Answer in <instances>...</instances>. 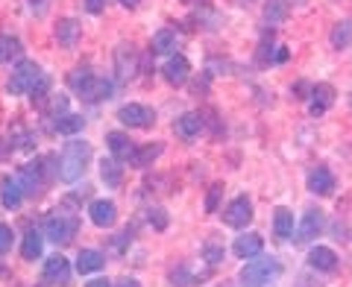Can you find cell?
Returning a JSON list of instances; mask_svg holds the SVG:
<instances>
[{
  "mask_svg": "<svg viewBox=\"0 0 352 287\" xmlns=\"http://www.w3.org/2000/svg\"><path fill=\"white\" fill-rule=\"evenodd\" d=\"M56 38H59V44H65V47H74L76 38H80V24H76L74 18L59 21V27H56Z\"/></svg>",
  "mask_w": 352,
  "mask_h": 287,
  "instance_id": "cell-21",
  "label": "cell"
},
{
  "mask_svg": "<svg viewBox=\"0 0 352 287\" xmlns=\"http://www.w3.org/2000/svg\"><path fill=\"white\" fill-rule=\"evenodd\" d=\"M173 129H176V135H179V138L191 141V138L200 135V129H203V117L197 115V112H188V115H182L179 120H176Z\"/></svg>",
  "mask_w": 352,
  "mask_h": 287,
  "instance_id": "cell-17",
  "label": "cell"
},
{
  "mask_svg": "<svg viewBox=\"0 0 352 287\" xmlns=\"http://www.w3.org/2000/svg\"><path fill=\"white\" fill-rule=\"evenodd\" d=\"M285 59H288V50H285V47H282V50L276 53V62H285Z\"/></svg>",
  "mask_w": 352,
  "mask_h": 287,
  "instance_id": "cell-41",
  "label": "cell"
},
{
  "mask_svg": "<svg viewBox=\"0 0 352 287\" xmlns=\"http://www.w3.org/2000/svg\"><path fill=\"white\" fill-rule=\"evenodd\" d=\"M332 44L340 47V50L349 47L352 44V21H340V24L332 30Z\"/></svg>",
  "mask_w": 352,
  "mask_h": 287,
  "instance_id": "cell-31",
  "label": "cell"
},
{
  "mask_svg": "<svg viewBox=\"0 0 352 287\" xmlns=\"http://www.w3.org/2000/svg\"><path fill=\"white\" fill-rule=\"evenodd\" d=\"M91 71H74L71 76H68V82H71V88H74V91H82V88H85V82L88 80H91Z\"/></svg>",
  "mask_w": 352,
  "mask_h": 287,
  "instance_id": "cell-33",
  "label": "cell"
},
{
  "mask_svg": "<svg viewBox=\"0 0 352 287\" xmlns=\"http://www.w3.org/2000/svg\"><path fill=\"white\" fill-rule=\"evenodd\" d=\"M9 249H12V229L0 223V255H3V252H9Z\"/></svg>",
  "mask_w": 352,
  "mask_h": 287,
  "instance_id": "cell-34",
  "label": "cell"
},
{
  "mask_svg": "<svg viewBox=\"0 0 352 287\" xmlns=\"http://www.w3.org/2000/svg\"><path fill=\"white\" fill-rule=\"evenodd\" d=\"M21 200H24V187H21L18 179H12V176H3L0 179V203H3V208H18Z\"/></svg>",
  "mask_w": 352,
  "mask_h": 287,
  "instance_id": "cell-10",
  "label": "cell"
},
{
  "mask_svg": "<svg viewBox=\"0 0 352 287\" xmlns=\"http://www.w3.org/2000/svg\"><path fill=\"white\" fill-rule=\"evenodd\" d=\"M279 273H282V264L276 258H258V261H250L247 267L241 270V282L247 287H264L276 279Z\"/></svg>",
  "mask_w": 352,
  "mask_h": 287,
  "instance_id": "cell-2",
  "label": "cell"
},
{
  "mask_svg": "<svg viewBox=\"0 0 352 287\" xmlns=\"http://www.w3.org/2000/svg\"><path fill=\"white\" fill-rule=\"evenodd\" d=\"M106 6V0H85V9H88V12H100V9Z\"/></svg>",
  "mask_w": 352,
  "mask_h": 287,
  "instance_id": "cell-38",
  "label": "cell"
},
{
  "mask_svg": "<svg viewBox=\"0 0 352 287\" xmlns=\"http://www.w3.org/2000/svg\"><path fill=\"white\" fill-rule=\"evenodd\" d=\"M320 229H323V214L320 211H308L302 217L300 229H296V244H305V240L317 238V235H320Z\"/></svg>",
  "mask_w": 352,
  "mask_h": 287,
  "instance_id": "cell-13",
  "label": "cell"
},
{
  "mask_svg": "<svg viewBox=\"0 0 352 287\" xmlns=\"http://www.w3.org/2000/svg\"><path fill=\"white\" fill-rule=\"evenodd\" d=\"M118 120H120L124 126H138V129H144V126H150L153 120H156V115H153L147 106L129 103V106H124V108L118 112Z\"/></svg>",
  "mask_w": 352,
  "mask_h": 287,
  "instance_id": "cell-6",
  "label": "cell"
},
{
  "mask_svg": "<svg viewBox=\"0 0 352 287\" xmlns=\"http://www.w3.org/2000/svg\"><path fill=\"white\" fill-rule=\"evenodd\" d=\"M118 287H141V284H138L135 279H120V282H118Z\"/></svg>",
  "mask_w": 352,
  "mask_h": 287,
  "instance_id": "cell-39",
  "label": "cell"
},
{
  "mask_svg": "<svg viewBox=\"0 0 352 287\" xmlns=\"http://www.w3.org/2000/svg\"><path fill=\"white\" fill-rule=\"evenodd\" d=\"M150 223L156 226L159 231L168 229V214H164V208H153V211H150Z\"/></svg>",
  "mask_w": 352,
  "mask_h": 287,
  "instance_id": "cell-35",
  "label": "cell"
},
{
  "mask_svg": "<svg viewBox=\"0 0 352 287\" xmlns=\"http://www.w3.org/2000/svg\"><path fill=\"white\" fill-rule=\"evenodd\" d=\"M120 3H124L126 9H132V6H138V3H141V0H120Z\"/></svg>",
  "mask_w": 352,
  "mask_h": 287,
  "instance_id": "cell-42",
  "label": "cell"
},
{
  "mask_svg": "<svg viewBox=\"0 0 352 287\" xmlns=\"http://www.w3.org/2000/svg\"><path fill=\"white\" fill-rule=\"evenodd\" d=\"M115 62H118V73L124 76V80H126V76L135 73V50L126 47V44H124V47H118Z\"/></svg>",
  "mask_w": 352,
  "mask_h": 287,
  "instance_id": "cell-23",
  "label": "cell"
},
{
  "mask_svg": "<svg viewBox=\"0 0 352 287\" xmlns=\"http://www.w3.org/2000/svg\"><path fill=\"white\" fill-rule=\"evenodd\" d=\"M223 220H226V226H232V229H244L252 220V203L247 196H238V200H232L226 205Z\"/></svg>",
  "mask_w": 352,
  "mask_h": 287,
  "instance_id": "cell-5",
  "label": "cell"
},
{
  "mask_svg": "<svg viewBox=\"0 0 352 287\" xmlns=\"http://www.w3.org/2000/svg\"><path fill=\"white\" fill-rule=\"evenodd\" d=\"M235 255L238 258H256V255H261V249H264V240H261V235H256V231H250V235H244V238H238L235 240Z\"/></svg>",
  "mask_w": 352,
  "mask_h": 287,
  "instance_id": "cell-14",
  "label": "cell"
},
{
  "mask_svg": "<svg viewBox=\"0 0 352 287\" xmlns=\"http://www.w3.org/2000/svg\"><path fill=\"white\" fill-rule=\"evenodd\" d=\"M82 126H85V120L80 115H65V117L56 120L59 135H76V132H82Z\"/></svg>",
  "mask_w": 352,
  "mask_h": 287,
  "instance_id": "cell-29",
  "label": "cell"
},
{
  "mask_svg": "<svg viewBox=\"0 0 352 287\" xmlns=\"http://www.w3.org/2000/svg\"><path fill=\"white\" fill-rule=\"evenodd\" d=\"M308 264L320 273H332L338 267V255L329 246H314L311 252H308Z\"/></svg>",
  "mask_w": 352,
  "mask_h": 287,
  "instance_id": "cell-16",
  "label": "cell"
},
{
  "mask_svg": "<svg viewBox=\"0 0 352 287\" xmlns=\"http://www.w3.org/2000/svg\"><path fill=\"white\" fill-rule=\"evenodd\" d=\"M220 194H223V185H220V182H214L212 187H208V200H206V211H208V214H214V211H217Z\"/></svg>",
  "mask_w": 352,
  "mask_h": 287,
  "instance_id": "cell-32",
  "label": "cell"
},
{
  "mask_svg": "<svg viewBox=\"0 0 352 287\" xmlns=\"http://www.w3.org/2000/svg\"><path fill=\"white\" fill-rule=\"evenodd\" d=\"M106 144H109V150H112V159H118V161H132V156H135V144H132L129 135H124V132H109Z\"/></svg>",
  "mask_w": 352,
  "mask_h": 287,
  "instance_id": "cell-7",
  "label": "cell"
},
{
  "mask_svg": "<svg viewBox=\"0 0 352 287\" xmlns=\"http://www.w3.org/2000/svg\"><path fill=\"white\" fill-rule=\"evenodd\" d=\"M85 287H112V284H109V282H103V279H97V282H88Z\"/></svg>",
  "mask_w": 352,
  "mask_h": 287,
  "instance_id": "cell-40",
  "label": "cell"
},
{
  "mask_svg": "<svg viewBox=\"0 0 352 287\" xmlns=\"http://www.w3.org/2000/svg\"><path fill=\"white\" fill-rule=\"evenodd\" d=\"M103 264H106V258L97 249H82L80 258H76V270L80 273H94V270H100Z\"/></svg>",
  "mask_w": 352,
  "mask_h": 287,
  "instance_id": "cell-22",
  "label": "cell"
},
{
  "mask_svg": "<svg viewBox=\"0 0 352 287\" xmlns=\"http://www.w3.org/2000/svg\"><path fill=\"white\" fill-rule=\"evenodd\" d=\"M100 176H103V182L109 187H118L120 182H124V170H120L118 159H103L100 161Z\"/></svg>",
  "mask_w": 352,
  "mask_h": 287,
  "instance_id": "cell-24",
  "label": "cell"
},
{
  "mask_svg": "<svg viewBox=\"0 0 352 287\" xmlns=\"http://www.w3.org/2000/svg\"><path fill=\"white\" fill-rule=\"evenodd\" d=\"M88 103H97V100H106L109 94H112V82L103 80V76H91V80L85 82V88L80 91Z\"/></svg>",
  "mask_w": 352,
  "mask_h": 287,
  "instance_id": "cell-18",
  "label": "cell"
},
{
  "mask_svg": "<svg viewBox=\"0 0 352 287\" xmlns=\"http://www.w3.org/2000/svg\"><path fill=\"white\" fill-rule=\"evenodd\" d=\"M206 258H208V264H217L220 258H223V249L214 246V244H208V246H206Z\"/></svg>",
  "mask_w": 352,
  "mask_h": 287,
  "instance_id": "cell-36",
  "label": "cell"
},
{
  "mask_svg": "<svg viewBox=\"0 0 352 287\" xmlns=\"http://www.w3.org/2000/svg\"><path fill=\"white\" fill-rule=\"evenodd\" d=\"M285 15H288V6H285L282 0H267V6H264V18H267V24H270V27L282 24Z\"/></svg>",
  "mask_w": 352,
  "mask_h": 287,
  "instance_id": "cell-30",
  "label": "cell"
},
{
  "mask_svg": "<svg viewBox=\"0 0 352 287\" xmlns=\"http://www.w3.org/2000/svg\"><path fill=\"white\" fill-rule=\"evenodd\" d=\"M170 50H176V30L164 27L153 36V53H170Z\"/></svg>",
  "mask_w": 352,
  "mask_h": 287,
  "instance_id": "cell-26",
  "label": "cell"
},
{
  "mask_svg": "<svg viewBox=\"0 0 352 287\" xmlns=\"http://www.w3.org/2000/svg\"><path fill=\"white\" fill-rule=\"evenodd\" d=\"M41 80V68L36 62H21L12 80H9V91L12 94H32V88H36V82Z\"/></svg>",
  "mask_w": 352,
  "mask_h": 287,
  "instance_id": "cell-3",
  "label": "cell"
},
{
  "mask_svg": "<svg viewBox=\"0 0 352 287\" xmlns=\"http://www.w3.org/2000/svg\"><path fill=\"white\" fill-rule=\"evenodd\" d=\"M76 231V220L74 217H65V214H56L44 223V235H47L53 244H68Z\"/></svg>",
  "mask_w": 352,
  "mask_h": 287,
  "instance_id": "cell-4",
  "label": "cell"
},
{
  "mask_svg": "<svg viewBox=\"0 0 352 287\" xmlns=\"http://www.w3.org/2000/svg\"><path fill=\"white\" fill-rule=\"evenodd\" d=\"M308 191H311V194H320V196L332 194V191H335V176L329 173L326 168L311 170V173H308Z\"/></svg>",
  "mask_w": 352,
  "mask_h": 287,
  "instance_id": "cell-15",
  "label": "cell"
},
{
  "mask_svg": "<svg viewBox=\"0 0 352 287\" xmlns=\"http://www.w3.org/2000/svg\"><path fill=\"white\" fill-rule=\"evenodd\" d=\"M41 235L38 231H27V238H24V246H21V255H24L27 261H36L41 255Z\"/></svg>",
  "mask_w": 352,
  "mask_h": 287,
  "instance_id": "cell-28",
  "label": "cell"
},
{
  "mask_svg": "<svg viewBox=\"0 0 352 287\" xmlns=\"http://www.w3.org/2000/svg\"><path fill=\"white\" fill-rule=\"evenodd\" d=\"M91 159V147L85 141H71L59 159V179L62 182H76L85 173V164Z\"/></svg>",
  "mask_w": 352,
  "mask_h": 287,
  "instance_id": "cell-1",
  "label": "cell"
},
{
  "mask_svg": "<svg viewBox=\"0 0 352 287\" xmlns=\"http://www.w3.org/2000/svg\"><path fill=\"white\" fill-rule=\"evenodd\" d=\"M44 279H47L50 284H68L71 282V264H68V258H62V255L47 258V264H44Z\"/></svg>",
  "mask_w": 352,
  "mask_h": 287,
  "instance_id": "cell-8",
  "label": "cell"
},
{
  "mask_svg": "<svg viewBox=\"0 0 352 287\" xmlns=\"http://www.w3.org/2000/svg\"><path fill=\"white\" fill-rule=\"evenodd\" d=\"M18 182H21V187H24V194H30V196L41 194V161L24 164L21 173H18Z\"/></svg>",
  "mask_w": 352,
  "mask_h": 287,
  "instance_id": "cell-9",
  "label": "cell"
},
{
  "mask_svg": "<svg viewBox=\"0 0 352 287\" xmlns=\"http://www.w3.org/2000/svg\"><path fill=\"white\" fill-rule=\"evenodd\" d=\"M332 103H335V88L329 85V82H320V85H317L314 91H311V115H314V117L323 115Z\"/></svg>",
  "mask_w": 352,
  "mask_h": 287,
  "instance_id": "cell-19",
  "label": "cell"
},
{
  "mask_svg": "<svg viewBox=\"0 0 352 287\" xmlns=\"http://www.w3.org/2000/svg\"><path fill=\"white\" fill-rule=\"evenodd\" d=\"M21 56V41L12 36H0V65L12 62Z\"/></svg>",
  "mask_w": 352,
  "mask_h": 287,
  "instance_id": "cell-27",
  "label": "cell"
},
{
  "mask_svg": "<svg viewBox=\"0 0 352 287\" xmlns=\"http://www.w3.org/2000/svg\"><path fill=\"white\" fill-rule=\"evenodd\" d=\"M88 214H91V223H94V226L106 229V226H112V223H115L118 208H115L112 200H94L91 208H88Z\"/></svg>",
  "mask_w": 352,
  "mask_h": 287,
  "instance_id": "cell-11",
  "label": "cell"
},
{
  "mask_svg": "<svg viewBox=\"0 0 352 287\" xmlns=\"http://www.w3.org/2000/svg\"><path fill=\"white\" fill-rule=\"evenodd\" d=\"M191 73V65L185 56H170L168 62H164V80H168L170 85H182L185 80H188Z\"/></svg>",
  "mask_w": 352,
  "mask_h": 287,
  "instance_id": "cell-12",
  "label": "cell"
},
{
  "mask_svg": "<svg viewBox=\"0 0 352 287\" xmlns=\"http://www.w3.org/2000/svg\"><path fill=\"white\" fill-rule=\"evenodd\" d=\"M273 231H276L279 240H288L294 235V214L288 208H276V217H273Z\"/></svg>",
  "mask_w": 352,
  "mask_h": 287,
  "instance_id": "cell-20",
  "label": "cell"
},
{
  "mask_svg": "<svg viewBox=\"0 0 352 287\" xmlns=\"http://www.w3.org/2000/svg\"><path fill=\"white\" fill-rule=\"evenodd\" d=\"M296 287H323V284L317 282V279H311V275H308V273H302L300 279H296Z\"/></svg>",
  "mask_w": 352,
  "mask_h": 287,
  "instance_id": "cell-37",
  "label": "cell"
},
{
  "mask_svg": "<svg viewBox=\"0 0 352 287\" xmlns=\"http://www.w3.org/2000/svg\"><path fill=\"white\" fill-rule=\"evenodd\" d=\"M162 150H164V147H162L159 141H156V144H147V147L135 150V156H132V164H135V168H150V164L162 156Z\"/></svg>",
  "mask_w": 352,
  "mask_h": 287,
  "instance_id": "cell-25",
  "label": "cell"
}]
</instances>
